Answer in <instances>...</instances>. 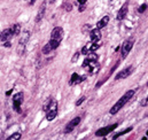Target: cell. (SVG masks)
Instances as JSON below:
<instances>
[{"instance_id": "31", "label": "cell", "mask_w": 148, "mask_h": 140, "mask_svg": "<svg viewBox=\"0 0 148 140\" xmlns=\"http://www.w3.org/2000/svg\"><path fill=\"white\" fill-rule=\"evenodd\" d=\"M147 86H148V82H147Z\"/></svg>"}, {"instance_id": "4", "label": "cell", "mask_w": 148, "mask_h": 140, "mask_svg": "<svg viewBox=\"0 0 148 140\" xmlns=\"http://www.w3.org/2000/svg\"><path fill=\"white\" fill-rule=\"evenodd\" d=\"M133 44H134V39H133V38H130V39H127V40L124 41V44L122 45V48H121L122 58H123V59H125V58L129 55V53L131 52V49H132V47H133Z\"/></svg>"}, {"instance_id": "30", "label": "cell", "mask_w": 148, "mask_h": 140, "mask_svg": "<svg viewBox=\"0 0 148 140\" xmlns=\"http://www.w3.org/2000/svg\"><path fill=\"white\" fill-rule=\"evenodd\" d=\"M49 1V3H53V2H55V0H48Z\"/></svg>"}, {"instance_id": "24", "label": "cell", "mask_w": 148, "mask_h": 140, "mask_svg": "<svg viewBox=\"0 0 148 140\" xmlns=\"http://www.w3.org/2000/svg\"><path fill=\"white\" fill-rule=\"evenodd\" d=\"M147 105H148V97L144 100V101H143V102H141V106H147Z\"/></svg>"}, {"instance_id": "17", "label": "cell", "mask_w": 148, "mask_h": 140, "mask_svg": "<svg viewBox=\"0 0 148 140\" xmlns=\"http://www.w3.org/2000/svg\"><path fill=\"white\" fill-rule=\"evenodd\" d=\"M29 37H30V34H29L28 31H24V32H23V35H22V37H21V39H20V45L24 46V45L27 44V41H28Z\"/></svg>"}, {"instance_id": "12", "label": "cell", "mask_w": 148, "mask_h": 140, "mask_svg": "<svg viewBox=\"0 0 148 140\" xmlns=\"http://www.w3.org/2000/svg\"><path fill=\"white\" fill-rule=\"evenodd\" d=\"M90 37H91V41L92 43H99L100 39H101V31L100 29H93L90 34Z\"/></svg>"}, {"instance_id": "2", "label": "cell", "mask_w": 148, "mask_h": 140, "mask_svg": "<svg viewBox=\"0 0 148 140\" xmlns=\"http://www.w3.org/2000/svg\"><path fill=\"white\" fill-rule=\"evenodd\" d=\"M44 110H46V119L47 121H53L56 115H58V102L54 100H49L46 106L44 107Z\"/></svg>"}, {"instance_id": "13", "label": "cell", "mask_w": 148, "mask_h": 140, "mask_svg": "<svg viewBox=\"0 0 148 140\" xmlns=\"http://www.w3.org/2000/svg\"><path fill=\"white\" fill-rule=\"evenodd\" d=\"M13 36H14V34H13L12 29H5L0 34V41H8Z\"/></svg>"}, {"instance_id": "23", "label": "cell", "mask_w": 148, "mask_h": 140, "mask_svg": "<svg viewBox=\"0 0 148 140\" xmlns=\"http://www.w3.org/2000/svg\"><path fill=\"white\" fill-rule=\"evenodd\" d=\"M78 56H79V53H76L74 56H73V60H71V61H73V62L77 61V60H78Z\"/></svg>"}, {"instance_id": "16", "label": "cell", "mask_w": 148, "mask_h": 140, "mask_svg": "<svg viewBox=\"0 0 148 140\" xmlns=\"http://www.w3.org/2000/svg\"><path fill=\"white\" fill-rule=\"evenodd\" d=\"M108 22H109V16H103V17L98 22L97 28H98V29H102V28H105V27L108 24Z\"/></svg>"}, {"instance_id": "27", "label": "cell", "mask_w": 148, "mask_h": 140, "mask_svg": "<svg viewBox=\"0 0 148 140\" xmlns=\"http://www.w3.org/2000/svg\"><path fill=\"white\" fill-rule=\"evenodd\" d=\"M10 45H12V44H10L9 41H6V43H5V46H6V47H10Z\"/></svg>"}, {"instance_id": "11", "label": "cell", "mask_w": 148, "mask_h": 140, "mask_svg": "<svg viewBox=\"0 0 148 140\" xmlns=\"http://www.w3.org/2000/svg\"><path fill=\"white\" fill-rule=\"evenodd\" d=\"M132 70L133 68L130 66V67H127V68H125V69H123L122 71H119L117 75H116V77H115V79L116 80H118V79H124V78H127L131 73H132Z\"/></svg>"}, {"instance_id": "15", "label": "cell", "mask_w": 148, "mask_h": 140, "mask_svg": "<svg viewBox=\"0 0 148 140\" xmlns=\"http://www.w3.org/2000/svg\"><path fill=\"white\" fill-rule=\"evenodd\" d=\"M45 10H46V1H44V2L41 3V6H40V8H39V10H38V14H37V16H36V22H40V21H41V19H42L44 15H45Z\"/></svg>"}, {"instance_id": "3", "label": "cell", "mask_w": 148, "mask_h": 140, "mask_svg": "<svg viewBox=\"0 0 148 140\" xmlns=\"http://www.w3.org/2000/svg\"><path fill=\"white\" fill-rule=\"evenodd\" d=\"M83 68H85L90 73H95V72L99 71L100 66H99V63H98L97 61H92V60L86 59V60L83 62Z\"/></svg>"}, {"instance_id": "25", "label": "cell", "mask_w": 148, "mask_h": 140, "mask_svg": "<svg viewBox=\"0 0 148 140\" xmlns=\"http://www.w3.org/2000/svg\"><path fill=\"white\" fill-rule=\"evenodd\" d=\"M77 1H78V2H79V5H85V3H86V1H87V0H77Z\"/></svg>"}, {"instance_id": "1", "label": "cell", "mask_w": 148, "mask_h": 140, "mask_svg": "<svg viewBox=\"0 0 148 140\" xmlns=\"http://www.w3.org/2000/svg\"><path fill=\"white\" fill-rule=\"evenodd\" d=\"M133 95H134V90H130V91H127V92H126V93H125V94H124V95H123V97H122L115 105L111 107V109L109 110V113H110L111 115L117 114L124 106L130 101V99H131Z\"/></svg>"}, {"instance_id": "21", "label": "cell", "mask_w": 148, "mask_h": 140, "mask_svg": "<svg viewBox=\"0 0 148 140\" xmlns=\"http://www.w3.org/2000/svg\"><path fill=\"white\" fill-rule=\"evenodd\" d=\"M146 9H147V5H146V3H143V5H141V6L139 7L138 12H139V13H144V12H145Z\"/></svg>"}, {"instance_id": "22", "label": "cell", "mask_w": 148, "mask_h": 140, "mask_svg": "<svg viewBox=\"0 0 148 140\" xmlns=\"http://www.w3.org/2000/svg\"><path fill=\"white\" fill-rule=\"evenodd\" d=\"M85 99H86L85 97H82V98H80V99H79V100L76 102V106H80V105H82V102H84V101H85Z\"/></svg>"}, {"instance_id": "26", "label": "cell", "mask_w": 148, "mask_h": 140, "mask_svg": "<svg viewBox=\"0 0 148 140\" xmlns=\"http://www.w3.org/2000/svg\"><path fill=\"white\" fill-rule=\"evenodd\" d=\"M85 9V5H80V7H79V12H83Z\"/></svg>"}, {"instance_id": "10", "label": "cell", "mask_w": 148, "mask_h": 140, "mask_svg": "<svg viewBox=\"0 0 148 140\" xmlns=\"http://www.w3.org/2000/svg\"><path fill=\"white\" fill-rule=\"evenodd\" d=\"M79 122H80V117H75L74 119H71L68 124H67V126H66V129H64V133H70L71 131H74V129L79 124Z\"/></svg>"}, {"instance_id": "6", "label": "cell", "mask_w": 148, "mask_h": 140, "mask_svg": "<svg viewBox=\"0 0 148 140\" xmlns=\"http://www.w3.org/2000/svg\"><path fill=\"white\" fill-rule=\"evenodd\" d=\"M60 44L61 43H59V41H56V40H53V39H49V41L42 47V53L44 54H48V53H51L52 51H54V49H56L59 46H60Z\"/></svg>"}, {"instance_id": "19", "label": "cell", "mask_w": 148, "mask_h": 140, "mask_svg": "<svg viewBox=\"0 0 148 140\" xmlns=\"http://www.w3.org/2000/svg\"><path fill=\"white\" fill-rule=\"evenodd\" d=\"M12 31H13V34H14V36H17L20 35V31H21V25L20 24H14L12 28Z\"/></svg>"}, {"instance_id": "28", "label": "cell", "mask_w": 148, "mask_h": 140, "mask_svg": "<svg viewBox=\"0 0 148 140\" xmlns=\"http://www.w3.org/2000/svg\"><path fill=\"white\" fill-rule=\"evenodd\" d=\"M10 93H12V90H10V91H8V92H7V93H6V95H9V94H10Z\"/></svg>"}, {"instance_id": "9", "label": "cell", "mask_w": 148, "mask_h": 140, "mask_svg": "<svg viewBox=\"0 0 148 140\" xmlns=\"http://www.w3.org/2000/svg\"><path fill=\"white\" fill-rule=\"evenodd\" d=\"M127 10H129V2H125V3H124L122 7H121V9L118 10L116 19H117L118 21L124 20V19L126 17V15H127Z\"/></svg>"}, {"instance_id": "20", "label": "cell", "mask_w": 148, "mask_h": 140, "mask_svg": "<svg viewBox=\"0 0 148 140\" xmlns=\"http://www.w3.org/2000/svg\"><path fill=\"white\" fill-rule=\"evenodd\" d=\"M21 137H22V135L20 133V132H16V133H13L10 137H8L7 139L8 140H15V139H21Z\"/></svg>"}, {"instance_id": "8", "label": "cell", "mask_w": 148, "mask_h": 140, "mask_svg": "<svg viewBox=\"0 0 148 140\" xmlns=\"http://www.w3.org/2000/svg\"><path fill=\"white\" fill-rule=\"evenodd\" d=\"M63 35H64V31L61 27H55L53 30H52V34H51V39L53 40H56L59 43L62 41V38H63Z\"/></svg>"}, {"instance_id": "29", "label": "cell", "mask_w": 148, "mask_h": 140, "mask_svg": "<svg viewBox=\"0 0 148 140\" xmlns=\"http://www.w3.org/2000/svg\"><path fill=\"white\" fill-rule=\"evenodd\" d=\"M35 1H36V0H31V1H30V3H31V5H34V3H35Z\"/></svg>"}, {"instance_id": "14", "label": "cell", "mask_w": 148, "mask_h": 140, "mask_svg": "<svg viewBox=\"0 0 148 140\" xmlns=\"http://www.w3.org/2000/svg\"><path fill=\"white\" fill-rule=\"evenodd\" d=\"M83 80H85V77H84V76H79L78 73L75 72V73L71 75V78H70L69 84H70V85H77V84L82 83Z\"/></svg>"}, {"instance_id": "18", "label": "cell", "mask_w": 148, "mask_h": 140, "mask_svg": "<svg viewBox=\"0 0 148 140\" xmlns=\"http://www.w3.org/2000/svg\"><path fill=\"white\" fill-rule=\"evenodd\" d=\"M132 126H130V128H127V129H125V130H123L122 132H118V133H116L114 137H112V139H117V138H119L121 136H123V135H125V133H129L130 131H132Z\"/></svg>"}, {"instance_id": "7", "label": "cell", "mask_w": 148, "mask_h": 140, "mask_svg": "<svg viewBox=\"0 0 148 140\" xmlns=\"http://www.w3.org/2000/svg\"><path fill=\"white\" fill-rule=\"evenodd\" d=\"M117 126H118V124L115 123V124H112V125H108V126H106V128L99 129V130L95 132V136H97V137H106L107 135L110 133L111 131H114Z\"/></svg>"}, {"instance_id": "5", "label": "cell", "mask_w": 148, "mask_h": 140, "mask_svg": "<svg viewBox=\"0 0 148 140\" xmlns=\"http://www.w3.org/2000/svg\"><path fill=\"white\" fill-rule=\"evenodd\" d=\"M23 102V93L18 92L13 97V108L16 113H21V105Z\"/></svg>"}]
</instances>
